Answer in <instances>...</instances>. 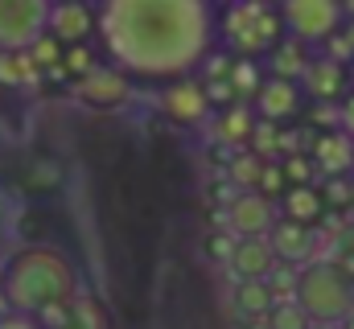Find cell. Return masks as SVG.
I'll return each mask as SVG.
<instances>
[{"label":"cell","instance_id":"cell-1","mask_svg":"<svg viewBox=\"0 0 354 329\" xmlns=\"http://www.w3.org/2000/svg\"><path fill=\"white\" fill-rule=\"evenodd\" d=\"M99 46L132 82L194 79L218 46L214 0H95Z\"/></svg>","mask_w":354,"mask_h":329},{"label":"cell","instance_id":"cell-2","mask_svg":"<svg viewBox=\"0 0 354 329\" xmlns=\"http://www.w3.org/2000/svg\"><path fill=\"white\" fill-rule=\"evenodd\" d=\"M79 292L83 284L75 259L50 243L17 247L0 267V305L8 313L37 317L50 305H75Z\"/></svg>","mask_w":354,"mask_h":329},{"label":"cell","instance_id":"cell-3","mask_svg":"<svg viewBox=\"0 0 354 329\" xmlns=\"http://www.w3.org/2000/svg\"><path fill=\"white\" fill-rule=\"evenodd\" d=\"M284 17L272 0H227L218 8V41L231 58H268L284 41Z\"/></svg>","mask_w":354,"mask_h":329},{"label":"cell","instance_id":"cell-4","mask_svg":"<svg viewBox=\"0 0 354 329\" xmlns=\"http://www.w3.org/2000/svg\"><path fill=\"white\" fill-rule=\"evenodd\" d=\"M297 305L313 326H346L354 317V276H346L334 259H317L297 276Z\"/></svg>","mask_w":354,"mask_h":329},{"label":"cell","instance_id":"cell-5","mask_svg":"<svg viewBox=\"0 0 354 329\" xmlns=\"http://www.w3.org/2000/svg\"><path fill=\"white\" fill-rule=\"evenodd\" d=\"M284 17V33L301 46H326L346 25L342 0H276Z\"/></svg>","mask_w":354,"mask_h":329},{"label":"cell","instance_id":"cell-6","mask_svg":"<svg viewBox=\"0 0 354 329\" xmlns=\"http://www.w3.org/2000/svg\"><path fill=\"white\" fill-rule=\"evenodd\" d=\"M54 0H0V54L33 50L50 29Z\"/></svg>","mask_w":354,"mask_h":329},{"label":"cell","instance_id":"cell-7","mask_svg":"<svg viewBox=\"0 0 354 329\" xmlns=\"http://www.w3.org/2000/svg\"><path fill=\"white\" fill-rule=\"evenodd\" d=\"M46 33L58 37L66 50L71 46H91V37H99V4L95 0H54Z\"/></svg>","mask_w":354,"mask_h":329},{"label":"cell","instance_id":"cell-8","mask_svg":"<svg viewBox=\"0 0 354 329\" xmlns=\"http://www.w3.org/2000/svg\"><path fill=\"white\" fill-rule=\"evenodd\" d=\"M276 223H280V210L260 189H248L227 206V231L235 239H268Z\"/></svg>","mask_w":354,"mask_h":329},{"label":"cell","instance_id":"cell-9","mask_svg":"<svg viewBox=\"0 0 354 329\" xmlns=\"http://www.w3.org/2000/svg\"><path fill=\"white\" fill-rule=\"evenodd\" d=\"M268 243H272L276 259L284 267H297V272L322 259V235H317V227H305V223H292V218H280L272 227Z\"/></svg>","mask_w":354,"mask_h":329},{"label":"cell","instance_id":"cell-10","mask_svg":"<svg viewBox=\"0 0 354 329\" xmlns=\"http://www.w3.org/2000/svg\"><path fill=\"white\" fill-rule=\"evenodd\" d=\"M75 95H79V103H87L95 111H111V107H124L132 99V79L120 66L99 62L87 79L75 82Z\"/></svg>","mask_w":354,"mask_h":329},{"label":"cell","instance_id":"cell-11","mask_svg":"<svg viewBox=\"0 0 354 329\" xmlns=\"http://www.w3.org/2000/svg\"><path fill=\"white\" fill-rule=\"evenodd\" d=\"M210 95H206V82L198 79H177L169 82L165 91H161V111L174 120V124H202L206 115H210Z\"/></svg>","mask_w":354,"mask_h":329},{"label":"cell","instance_id":"cell-12","mask_svg":"<svg viewBox=\"0 0 354 329\" xmlns=\"http://www.w3.org/2000/svg\"><path fill=\"white\" fill-rule=\"evenodd\" d=\"M301 103H305V86L292 82V79H276V75H268L264 86H260L256 99H252L256 115L268 120V124H284V120H292V115L301 111Z\"/></svg>","mask_w":354,"mask_h":329},{"label":"cell","instance_id":"cell-13","mask_svg":"<svg viewBox=\"0 0 354 329\" xmlns=\"http://www.w3.org/2000/svg\"><path fill=\"white\" fill-rule=\"evenodd\" d=\"M309 157L317 164V173H326V177H346V173H354V136L346 128H326V132H317Z\"/></svg>","mask_w":354,"mask_h":329},{"label":"cell","instance_id":"cell-14","mask_svg":"<svg viewBox=\"0 0 354 329\" xmlns=\"http://www.w3.org/2000/svg\"><path fill=\"white\" fill-rule=\"evenodd\" d=\"M276 267H280V259H276L268 239H239L235 259H231V276L235 280H268Z\"/></svg>","mask_w":354,"mask_h":329},{"label":"cell","instance_id":"cell-15","mask_svg":"<svg viewBox=\"0 0 354 329\" xmlns=\"http://www.w3.org/2000/svg\"><path fill=\"white\" fill-rule=\"evenodd\" d=\"M346 79H351V66H338L334 58H313V62H309V70H305V79H301V86H305V95H309V99L330 103V99H338V95H342Z\"/></svg>","mask_w":354,"mask_h":329},{"label":"cell","instance_id":"cell-16","mask_svg":"<svg viewBox=\"0 0 354 329\" xmlns=\"http://www.w3.org/2000/svg\"><path fill=\"white\" fill-rule=\"evenodd\" d=\"M256 124H260V115H256L252 103H231V107H223V115H218V124H214V140L235 144V149H239V144H252Z\"/></svg>","mask_w":354,"mask_h":329},{"label":"cell","instance_id":"cell-17","mask_svg":"<svg viewBox=\"0 0 354 329\" xmlns=\"http://www.w3.org/2000/svg\"><path fill=\"white\" fill-rule=\"evenodd\" d=\"M326 214V198L317 185H292L284 198H280V218H292V223H305V227H317Z\"/></svg>","mask_w":354,"mask_h":329},{"label":"cell","instance_id":"cell-18","mask_svg":"<svg viewBox=\"0 0 354 329\" xmlns=\"http://www.w3.org/2000/svg\"><path fill=\"white\" fill-rule=\"evenodd\" d=\"M276 309V292L268 280H235V313L243 321H268Z\"/></svg>","mask_w":354,"mask_h":329},{"label":"cell","instance_id":"cell-19","mask_svg":"<svg viewBox=\"0 0 354 329\" xmlns=\"http://www.w3.org/2000/svg\"><path fill=\"white\" fill-rule=\"evenodd\" d=\"M309 62H313V58H309V46H301V41L284 37V41L268 54V75L301 82V79H305V70H309Z\"/></svg>","mask_w":354,"mask_h":329},{"label":"cell","instance_id":"cell-20","mask_svg":"<svg viewBox=\"0 0 354 329\" xmlns=\"http://www.w3.org/2000/svg\"><path fill=\"white\" fill-rule=\"evenodd\" d=\"M41 75H46V70L33 62V54H29V50H21V54H0V86L17 91V86L37 82Z\"/></svg>","mask_w":354,"mask_h":329},{"label":"cell","instance_id":"cell-21","mask_svg":"<svg viewBox=\"0 0 354 329\" xmlns=\"http://www.w3.org/2000/svg\"><path fill=\"white\" fill-rule=\"evenodd\" d=\"M71 326L75 329H115L107 305L95 297V292H79V301L71 305Z\"/></svg>","mask_w":354,"mask_h":329},{"label":"cell","instance_id":"cell-22","mask_svg":"<svg viewBox=\"0 0 354 329\" xmlns=\"http://www.w3.org/2000/svg\"><path fill=\"white\" fill-rule=\"evenodd\" d=\"M264 157H256L252 149H243V153H235L231 164H227V177H231V185L239 189V194H248V189H260V177H264Z\"/></svg>","mask_w":354,"mask_h":329},{"label":"cell","instance_id":"cell-23","mask_svg":"<svg viewBox=\"0 0 354 329\" xmlns=\"http://www.w3.org/2000/svg\"><path fill=\"white\" fill-rule=\"evenodd\" d=\"M227 79H231V86H235V99L243 103V99H256V91L264 86L268 75L260 70V62H256V58H235Z\"/></svg>","mask_w":354,"mask_h":329},{"label":"cell","instance_id":"cell-24","mask_svg":"<svg viewBox=\"0 0 354 329\" xmlns=\"http://www.w3.org/2000/svg\"><path fill=\"white\" fill-rule=\"evenodd\" d=\"M268 329H313V321H309V313L297 301H280L268 313Z\"/></svg>","mask_w":354,"mask_h":329},{"label":"cell","instance_id":"cell-25","mask_svg":"<svg viewBox=\"0 0 354 329\" xmlns=\"http://www.w3.org/2000/svg\"><path fill=\"white\" fill-rule=\"evenodd\" d=\"M99 62H95V50L91 46H71L66 54H62V75H71V79H87L91 70H95Z\"/></svg>","mask_w":354,"mask_h":329},{"label":"cell","instance_id":"cell-26","mask_svg":"<svg viewBox=\"0 0 354 329\" xmlns=\"http://www.w3.org/2000/svg\"><path fill=\"white\" fill-rule=\"evenodd\" d=\"M256 157H264V161H272V153H280V128L276 124H268V120H260L256 124V132H252V144H248Z\"/></svg>","mask_w":354,"mask_h":329},{"label":"cell","instance_id":"cell-27","mask_svg":"<svg viewBox=\"0 0 354 329\" xmlns=\"http://www.w3.org/2000/svg\"><path fill=\"white\" fill-rule=\"evenodd\" d=\"M292 185H288V173H284V164H264V177H260V194L264 198H272V202H280L284 194H288Z\"/></svg>","mask_w":354,"mask_h":329},{"label":"cell","instance_id":"cell-28","mask_svg":"<svg viewBox=\"0 0 354 329\" xmlns=\"http://www.w3.org/2000/svg\"><path fill=\"white\" fill-rule=\"evenodd\" d=\"M235 247H239V239H235L231 231H218V235H210V239H206V255H210L214 263H227V267H231Z\"/></svg>","mask_w":354,"mask_h":329},{"label":"cell","instance_id":"cell-29","mask_svg":"<svg viewBox=\"0 0 354 329\" xmlns=\"http://www.w3.org/2000/svg\"><path fill=\"white\" fill-rule=\"evenodd\" d=\"M284 173H288V185H313L317 164H313V157L297 153V157H288V161H284Z\"/></svg>","mask_w":354,"mask_h":329},{"label":"cell","instance_id":"cell-30","mask_svg":"<svg viewBox=\"0 0 354 329\" xmlns=\"http://www.w3.org/2000/svg\"><path fill=\"white\" fill-rule=\"evenodd\" d=\"M37 326L41 329H71V305H50L37 313Z\"/></svg>","mask_w":354,"mask_h":329},{"label":"cell","instance_id":"cell-31","mask_svg":"<svg viewBox=\"0 0 354 329\" xmlns=\"http://www.w3.org/2000/svg\"><path fill=\"white\" fill-rule=\"evenodd\" d=\"M351 194H354V185H346L342 177H330V181H326V189H322L326 206H351Z\"/></svg>","mask_w":354,"mask_h":329},{"label":"cell","instance_id":"cell-32","mask_svg":"<svg viewBox=\"0 0 354 329\" xmlns=\"http://www.w3.org/2000/svg\"><path fill=\"white\" fill-rule=\"evenodd\" d=\"M0 329H41L37 317H25V313H4L0 317Z\"/></svg>","mask_w":354,"mask_h":329},{"label":"cell","instance_id":"cell-33","mask_svg":"<svg viewBox=\"0 0 354 329\" xmlns=\"http://www.w3.org/2000/svg\"><path fill=\"white\" fill-rule=\"evenodd\" d=\"M342 128H346V132L354 136V95L346 99V103H342Z\"/></svg>","mask_w":354,"mask_h":329},{"label":"cell","instance_id":"cell-34","mask_svg":"<svg viewBox=\"0 0 354 329\" xmlns=\"http://www.w3.org/2000/svg\"><path fill=\"white\" fill-rule=\"evenodd\" d=\"M313 329H342V326H313Z\"/></svg>","mask_w":354,"mask_h":329},{"label":"cell","instance_id":"cell-35","mask_svg":"<svg viewBox=\"0 0 354 329\" xmlns=\"http://www.w3.org/2000/svg\"><path fill=\"white\" fill-rule=\"evenodd\" d=\"M342 329H354V317H351V321H346V326H342Z\"/></svg>","mask_w":354,"mask_h":329},{"label":"cell","instance_id":"cell-36","mask_svg":"<svg viewBox=\"0 0 354 329\" xmlns=\"http://www.w3.org/2000/svg\"><path fill=\"white\" fill-rule=\"evenodd\" d=\"M351 82H354V62H351Z\"/></svg>","mask_w":354,"mask_h":329},{"label":"cell","instance_id":"cell-37","mask_svg":"<svg viewBox=\"0 0 354 329\" xmlns=\"http://www.w3.org/2000/svg\"><path fill=\"white\" fill-rule=\"evenodd\" d=\"M351 206H354V194H351Z\"/></svg>","mask_w":354,"mask_h":329}]
</instances>
